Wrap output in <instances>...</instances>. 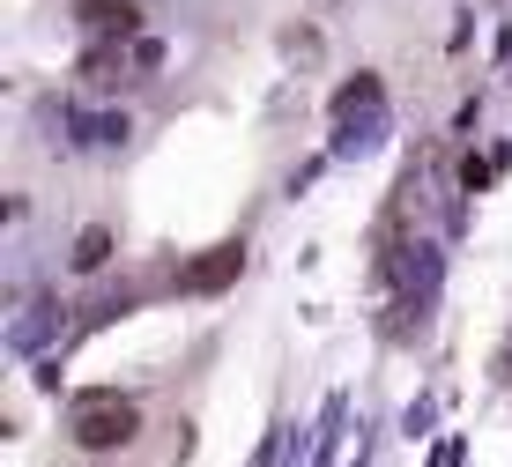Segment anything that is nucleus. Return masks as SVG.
<instances>
[{
	"label": "nucleus",
	"mask_w": 512,
	"mask_h": 467,
	"mask_svg": "<svg viewBox=\"0 0 512 467\" xmlns=\"http://www.w3.org/2000/svg\"><path fill=\"white\" fill-rule=\"evenodd\" d=\"M238 267H245V245H216V253H201V260L179 275V290L208 297V290H223V282H238Z\"/></svg>",
	"instance_id": "2"
},
{
	"label": "nucleus",
	"mask_w": 512,
	"mask_h": 467,
	"mask_svg": "<svg viewBox=\"0 0 512 467\" xmlns=\"http://www.w3.org/2000/svg\"><path fill=\"white\" fill-rule=\"evenodd\" d=\"M490 186V164H475V156H468V164H461V193H483Z\"/></svg>",
	"instance_id": "9"
},
{
	"label": "nucleus",
	"mask_w": 512,
	"mask_h": 467,
	"mask_svg": "<svg viewBox=\"0 0 512 467\" xmlns=\"http://www.w3.org/2000/svg\"><path fill=\"white\" fill-rule=\"evenodd\" d=\"M67 438H75L82 453H119V445L141 438V408L127 393H82V401L67 408Z\"/></svg>",
	"instance_id": "1"
},
{
	"label": "nucleus",
	"mask_w": 512,
	"mask_h": 467,
	"mask_svg": "<svg viewBox=\"0 0 512 467\" xmlns=\"http://www.w3.org/2000/svg\"><path fill=\"white\" fill-rule=\"evenodd\" d=\"M104 260H112V230H82V238H75V267H82V275H97Z\"/></svg>",
	"instance_id": "6"
},
{
	"label": "nucleus",
	"mask_w": 512,
	"mask_h": 467,
	"mask_svg": "<svg viewBox=\"0 0 512 467\" xmlns=\"http://www.w3.org/2000/svg\"><path fill=\"white\" fill-rule=\"evenodd\" d=\"M52 334H60V297H38V304L8 327V349H15V356H38Z\"/></svg>",
	"instance_id": "4"
},
{
	"label": "nucleus",
	"mask_w": 512,
	"mask_h": 467,
	"mask_svg": "<svg viewBox=\"0 0 512 467\" xmlns=\"http://www.w3.org/2000/svg\"><path fill=\"white\" fill-rule=\"evenodd\" d=\"M75 15H82V30H90V38H134V30H141V8H134V0H75Z\"/></svg>",
	"instance_id": "3"
},
{
	"label": "nucleus",
	"mask_w": 512,
	"mask_h": 467,
	"mask_svg": "<svg viewBox=\"0 0 512 467\" xmlns=\"http://www.w3.org/2000/svg\"><path fill=\"white\" fill-rule=\"evenodd\" d=\"M112 67H119V45H90L82 52V75L90 82H112Z\"/></svg>",
	"instance_id": "8"
},
{
	"label": "nucleus",
	"mask_w": 512,
	"mask_h": 467,
	"mask_svg": "<svg viewBox=\"0 0 512 467\" xmlns=\"http://www.w3.org/2000/svg\"><path fill=\"white\" fill-rule=\"evenodd\" d=\"M75 141H82V149H119V141H127V119H119V112H82Z\"/></svg>",
	"instance_id": "5"
},
{
	"label": "nucleus",
	"mask_w": 512,
	"mask_h": 467,
	"mask_svg": "<svg viewBox=\"0 0 512 467\" xmlns=\"http://www.w3.org/2000/svg\"><path fill=\"white\" fill-rule=\"evenodd\" d=\"M372 104H379V82H372V75H357V82L342 89V97H334V119H349V112H372Z\"/></svg>",
	"instance_id": "7"
}]
</instances>
